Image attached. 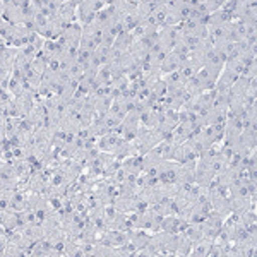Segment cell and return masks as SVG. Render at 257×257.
<instances>
[{
	"label": "cell",
	"instance_id": "obj_2",
	"mask_svg": "<svg viewBox=\"0 0 257 257\" xmlns=\"http://www.w3.org/2000/svg\"><path fill=\"white\" fill-rule=\"evenodd\" d=\"M18 55H19V48L0 45V70L14 72L16 62H18Z\"/></svg>",
	"mask_w": 257,
	"mask_h": 257
},
{
	"label": "cell",
	"instance_id": "obj_3",
	"mask_svg": "<svg viewBox=\"0 0 257 257\" xmlns=\"http://www.w3.org/2000/svg\"><path fill=\"white\" fill-rule=\"evenodd\" d=\"M0 228L4 233L12 235L19 228V213L12 211H0Z\"/></svg>",
	"mask_w": 257,
	"mask_h": 257
},
{
	"label": "cell",
	"instance_id": "obj_11",
	"mask_svg": "<svg viewBox=\"0 0 257 257\" xmlns=\"http://www.w3.org/2000/svg\"><path fill=\"white\" fill-rule=\"evenodd\" d=\"M23 257V255H26L24 254V250L21 247H18L16 243H12V242H9L7 243L6 247L2 248V257Z\"/></svg>",
	"mask_w": 257,
	"mask_h": 257
},
{
	"label": "cell",
	"instance_id": "obj_6",
	"mask_svg": "<svg viewBox=\"0 0 257 257\" xmlns=\"http://www.w3.org/2000/svg\"><path fill=\"white\" fill-rule=\"evenodd\" d=\"M238 141L245 146L248 151H255L257 146V131L254 128H243L238 136Z\"/></svg>",
	"mask_w": 257,
	"mask_h": 257
},
{
	"label": "cell",
	"instance_id": "obj_1",
	"mask_svg": "<svg viewBox=\"0 0 257 257\" xmlns=\"http://www.w3.org/2000/svg\"><path fill=\"white\" fill-rule=\"evenodd\" d=\"M96 9H94V0H81L79 6H77V23L82 28L89 26L96 19Z\"/></svg>",
	"mask_w": 257,
	"mask_h": 257
},
{
	"label": "cell",
	"instance_id": "obj_7",
	"mask_svg": "<svg viewBox=\"0 0 257 257\" xmlns=\"http://www.w3.org/2000/svg\"><path fill=\"white\" fill-rule=\"evenodd\" d=\"M211 245H213V240L208 238H201L199 242L192 243V250H190V255L192 257H208Z\"/></svg>",
	"mask_w": 257,
	"mask_h": 257
},
{
	"label": "cell",
	"instance_id": "obj_12",
	"mask_svg": "<svg viewBox=\"0 0 257 257\" xmlns=\"http://www.w3.org/2000/svg\"><path fill=\"white\" fill-rule=\"evenodd\" d=\"M221 11L228 12V14H235V11H237V0H223Z\"/></svg>",
	"mask_w": 257,
	"mask_h": 257
},
{
	"label": "cell",
	"instance_id": "obj_4",
	"mask_svg": "<svg viewBox=\"0 0 257 257\" xmlns=\"http://www.w3.org/2000/svg\"><path fill=\"white\" fill-rule=\"evenodd\" d=\"M123 138H120L118 134H115V132H108V134L101 136L98 141V148L101 149V153H111L113 155L115 151H117V148L122 144Z\"/></svg>",
	"mask_w": 257,
	"mask_h": 257
},
{
	"label": "cell",
	"instance_id": "obj_8",
	"mask_svg": "<svg viewBox=\"0 0 257 257\" xmlns=\"http://www.w3.org/2000/svg\"><path fill=\"white\" fill-rule=\"evenodd\" d=\"M134 45V38H132L131 33H120V35L115 38V45L113 48L122 50V52H128L131 47Z\"/></svg>",
	"mask_w": 257,
	"mask_h": 257
},
{
	"label": "cell",
	"instance_id": "obj_10",
	"mask_svg": "<svg viewBox=\"0 0 257 257\" xmlns=\"http://www.w3.org/2000/svg\"><path fill=\"white\" fill-rule=\"evenodd\" d=\"M180 235V242H178V248L175 252L177 257H182V255H190V250H192V242L185 237L184 233H178Z\"/></svg>",
	"mask_w": 257,
	"mask_h": 257
},
{
	"label": "cell",
	"instance_id": "obj_9",
	"mask_svg": "<svg viewBox=\"0 0 257 257\" xmlns=\"http://www.w3.org/2000/svg\"><path fill=\"white\" fill-rule=\"evenodd\" d=\"M182 233L187 237L190 242H199L201 238H204V235H202V228H201V225H189L187 228H185Z\"/></svg>",
	"mask_w": 257,
	"mask_h": 257
},
{
	"label": "cell",
	"instance_id": "obj_5",
	"mask_svg": "<svg viewBox=\"0 0 257 257\" xmlns=\"http://www.w3.org/2000/svg\"><path fill=\"white\" fill-rule=\"evenodd\" d=\"M187 60V59H185ZM184 59H180V57H177L173 52H170L167 55V59H165L163 62H161L160 65V72L161 76H165V74H173V72H178L182 67V64L185 62Z\"/></svg>",
	"mask_w": 257,
	"mask_h": 257
}]
</instances>
